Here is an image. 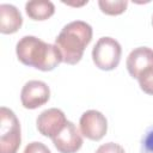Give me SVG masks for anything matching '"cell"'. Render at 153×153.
<instances>
[{"label":"cell","instance_id":"1","mask_svg":"<svg viewBox=\"0 0 153 153\" xmlns=\"http://www.w3.org/2000/svg\"><path fill=\"white\" fill-rule=\"evenodd\" d=\"M18 60L29 67L48 72L62 62L60 50L55 44L47 43L35 36L22 37L16 47Z\"/></svg>","mask_w":153,"mask_h":153},{"label":"cell","instance_id":"2","mask_svg":"<svg viewBox=\"0 0 153 153\" xmlns=\"http://www.w3.org/2000/svg\"><path fill=\"white\" fill-rule=\"evenodd\" d=\"M92 27L82 20H74L62 27L55 38V45L60 50L62 62L76 65L92 39Z\"/></svg>","mask_w":153,"mask_h":153},{"label":"cell","instance_id":"3","mask_svg":"<svg viewBox=\"0 0 153 153\" xmlns=\"http://www.w3.org/2000/svg\"><path fill=\"white\" fill-rule=\"evenodd\" d=\"M22 142L20 123L12 110L0 108V153H17Z\"/></svg>","mask_w":153,"mask_h":153},{"label":"cell","instance_id":"4","mask_svg":"<svg viewBox=\"0 0 153 153\" xmlns=\"http://www.w3.org/2000/svg\"><path fill=\"white\" fill-rule=\"evenodd\" d=\"M122 55L121 44L112 37H102L92 49V60L96 67L102 71L115 69Z\"/></svg>","mask_w":153,"mask_h":153},{"label":"cell","instance_id":"5","mask_svg":"<svg viewBox=\"0 0 153 153\" xmlns=\"http://www.w3.org/2000/svg\"><path fill=\"white\" fill-rule=\"evenodd\" d=\"M50 98L49 86L41 80L27 81L20 92V102L25 109H37L44 105Z\"/></svg>","mask_w":153,"mask_h":153},{"label":"cell","instance_id":"6","mask_svg":"<svg viewBox=\"0 0 153 153\" xmlns=\"http://www.w3.org/2000/svg\"><path fill=\"white\" fill-rule=\"evenodd\" d=\"M80 133L92 140H102L108 131V121L105 116L97 110H87L80 117Z\"/></svg>","mask_w":153,"mask_h":153},{"label":"cell","instance_id":"7","mask_svg":"<svg viewBox=\"0 0 153 153\" xmlns=\"http://www.w3.org/2000/svg\"><path fill=\"white\" fill-rule=\"evenodd\" d=\"M67 122L68 121L62 110L51 108L42 111L38 115L36 120V126H37V130L43 136L53 139L63 129Z\"/></svg>","mask_w":153,"mask_h":153},{"label":"cell","instance_id":"8","mask_svg":"<svg viewBox=\"0 0 153 153\" xmlns=\"http://www.w3.org/2000/svg\"><path fill=\"white\" fill-rule=\"evenodd\" d=\"M60 153H75L82 146V137L73 122H67L63 129L51 139Z\"/></svg>","mask_w":153,"mask_h":153},{"label":"cell","instance_id":"9","mask_svg":"<svg viewBox=\"0 0 153 153\" xmlns=\"http://www.w3.org/2000/svg\"><path fill=\"white\" fill-rule=\"evenodd\" d=\"M126 65L130 76L137 79L143 71L153 67V50L148 47L135 48L128 55Z\"/></svg>","mask_w":153,"mask_h":153},{"label":"cell","instance_id":"10","mask_svg":"<svg viewBox=\"0 0 153 153\" xmlns=\"http://www.w3.org/2000/svg\"><path fill=\"white\" fill-rule=\"evenodd\" d=\"M23 24V17L19 10L10 4L0 5V32L10 35L17 32Z\"/></svg>","mask_w":153,"mask_h":153},{"label":"cell","instance_id":"11","mask_svg":"<svg viewBox=\"0 0 153 153\" xmlns=\"http://www.w3.org/2000/svg\"><path fill=\"white\" fill-rule=\"evenodd\" d=\"M25 12L32 20H45L55 13V6L48 0H35L25 4Z\"/></svg>","mask_w":153,"mask_h":153},{"label":"cell","instance_id":"12","mask_svg":"<svg viewBox=\"0 0 153 153\" xmlns=\"http://www.w3.org/2000/svg\"><path fill=\"white\" fill-rule=\"evenodd\" d=\"M98 6H99L100 11L108 16H118L127 10L128 1H126V0H116V1L99 0Z\"/></svg>","mask_w":153,"mask_h":153},{"label":"cell","instance_id":"13","mask_svg":"<svg viewBox=\"0 0 153 153\" xmlns=\"http://www.w3.org/2000/svg\"><path fill=\"white\" fill-rule=\"evenodd\" d=\"M137 81H139L140 88L145 93L153 96V67L143 71L137 76Z\"/></svg>","mask_w":153,"mask_h":153},{"label":"cell","instance_id":"14","mask_svg":"<svg viewBox=\"0 0 153 153\" xmlns=\"http://www.w3.org/2000/svg\"><path fill=\"white\" fill-rule=\"evenodd\" d=\"M141 153H153V126L147 128L141 139Z\"/></svg>","mask_w":153,"mask_h":153},{"label":"cell","instance_id":"15","mask_svg":"<svg viewBox=\"0 0 153 153\" xmlns=\"http://www.w3.org/2000/svg\"><path fill=\"white\" fill-rule=\"evenodd\" d=\"M96 153H126L124 148L118 145V143H115V142H106L104 145H100Z\"/></svg>","mask_w":153,"mask_h":153},{"label":"cell","instance_id":"16","mask_svg":"<svg viewBox=\"0 0 153 153\" xmlns=\"http://www.w3.org/2000/svg\"><path fill=\"white\" fill-rule=\"evenodd\" d=\"M23 153H51L50 149L42 142H38V141H33V142H30Z\"/></svg>","mask_w":153,"mask_h":153},{"label":"cell","instance_id":"17","mask_svg":"<svg viewBox=\"0 0 153 153\" xmlns=\"http://www.w3.org/2000/svg\"><path fill=\"white\" fill-rule=\"evenodd\" d=\"M152 25H153V17H152Z\"/></svg>","mask_w":153,"mask_h":153}]
</instances>
